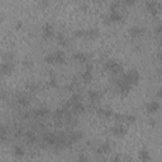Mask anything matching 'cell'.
Returning a JSON list of instances; mask_svg holds the SVG:
<instances>
[{
    "label": "cell",
    "mask_w": 162,
    "mask_h": 162,
    "mask_svg": "<svg viewBox=\"0 0 162 162\" xmlns=\"http://www.w3.org/2000/svg\"><path fill=\"white\" fill-rule=\"evenodd\" d=\"M158 60H160V62L162 63V51H161V52L158 53Z\"/></svg>",
    "instance_id": "obj_22"
},
{
    "label": "cell",
    "mask_w": 162,
    "mask_h": 162,
    "mask_svg": "<svg viewBox=\"0 0 162 162\" xmlns=\"http://www.w3.org/2000/svg\"><path fill=\"white\" fill-rule=\"evenodd\" d=\"M139 158H141L142 161H149V160H151V156H149V153H148L147 151H145V149H143V151L139 152Z\"/></svg>",
    "instance_id": "obj_16"
},
{
    "label": "cell",
    "mask_w": 162,
    "mask_h": 162,
    "mask_svg": "<svg viewBox=\"0 0 162 162\" xmlns=\"http://www.w3.org/2000/svg\"><path fill=\"white\" fill-rule=\"evenodd\" d=\"M74 58L77 60L79 62H85L86 60H87L86 55H85V53H82V52H76L75 55H74Z\"/></svg>",
    "instance_id": "obj_12"
},
{
    "label": "cell",
    "mask_w": 162,
    "mask_h": 162,
    "mask_svg": "<svg viewBox=\"0 0 162 162\" xmlns=\"http://www.w3.org/2000/svg\"><path fill=\"white\" fill-rule=\"evenodd\" d=\"M89 98L91 99V101H96L99 99V93H96L95 90H93V91L89 93Z\"/></svg>",
    "instance_id": "obj_17"
},
{
    "label": "cell",
    "mask_w": 162,
    "mask_h": 162,
    "mask_svg": "<svg viewBox=\"0 0 162 162\" xmlns=\"http://www.w3.org/2000/svg\"><path fill=\"white\" fill-rule=\"evenodd\" d=\"M145 33V28H141V27H133L130 29V34L133 37H141V35Z\"/></svg>",
    "instance_id": "obj_10"
},
{
    "label": "cell",
    "mask_w": 162,
    "mask_h": 162,
    "mask_svg": "<svg viewBox=\"0 0 162 162\" xmlns=\"http://www.w3.org/2000/svg\"><path fill=\"white\" fill-rule=\"evenodd\" d=\"M156 33L162 34V23H161V24H158V26H157V28H156Z\"/></svg>",
    "instance_id": "obj_21"
},
{
    "label": "cell",
    "mask_w": 162,
    "mask_h": 162,
    "mask_svg": "<svg viewBox=\"0 0 162 162\" xmlns=\"http://www.w3.org/2000/svg\"><path fill=\"white\" fill-rule=\"evenodd\" d=\"M136 2V0H125V3H127V4H133Z\"/></svg>",
    "instance_id": "obj_23"
},
{
    "label": "cell",
    "mask_w": 162,
    "mask_h": 162,
    "mask_svg": "<svg viewBox=\"0 0 162 162\" xmlns=\"http://www.w3.org/2000/svg\"><path fill=\"white\" fill-rule=\"evenodd\" d=\"M122 14L119 13L118 10H112L110 13H109V15H108V18H106V20L109 22V23H118V22H121L122 20Z\"/></svg>",
    "instance_id": "obj_5"
},
{
    "label": "cell",
    "mask_w": 162,
    "mask_h": 162,
    "mask_svg": "<svg viewBox=\"0 0 162 162\" xmlns=\"http://www.w3.org/2000/svg\"><path fill=\"white\" fill-rule=\"evenodd\" d=\"M112 114H113V112L109 109H105V108H100L99 109V115L103 118H110Z\"/></svg>",
    "instance_id": "obj_11"
},
{
    "label": "cell",
    "mask_w": 162,
    "mask_h": 162,
    "mask_svg": "<svg viewBox=\"0 0 162 162\" xmlns=\"http://www.w3.org/2000/svg\"><path fill=\"white\" fill-rule=\"evenodd\" d=\"M146 8L148 10V13L152 14V15L158 14V11H160V5L156 2H153V0H149V2L147 3V5H146Z\"/></svg>",
    "instance_id": "obj_4"
},
{
    "label": "cell",
    "mask_w": 162,
    "mask_h": 162,
    "mask_svg": "<svg viewBox=\"0 0 162 162\" xmlns=\"http://www.w3.org/2000/svg\"><path fill=\"white\" fill-rule=\"evenodd\" d=\"M105 70L109 71L112 74H118V72H121L122 66L118 61H115V60H109V61L105 63Z\"/></svg>",
    "instance_id": "obj_3"
},
{
    "label": "cell",
    "mask_w": 162,
    "mask_h": 162,
    "mask_svg": "<svg viewBox=\"0 0 162 162\" xmlns=\"http://www.w3.org/2000/svg\"><path fill=\"white\" fill-rule=\"evenodd\" d=\"M112 133L115 137H123L125 134V128L123 127L122 124H117V125H114V127L112 128Z\"/></svg>",
    "instance_id": "obj_7"
},
{
    "label": "cell",
    "mask_w": 162,
    "mask_h": 162,
    "mask_svg": "<svg viewBox=\"0 0 162 162\" xmlns=\"http://www.w3.org/2000/svg\"><path fill=\"white\" fill-rule=\"evenodd\" d=\"M2 71H3L4 75L10 74V72H11V65H10L9 62H3V65H2Z\"/></svg>",
    "instance_id": "obj_13"
},
{
    "label": "cell",
    "mask_w": 162,
    "mask_h": 162,
    "mask_svg": "<svg viewBox=\"0 0 162 162\" xmlns=\"http://www.w3.org/2000/svg\"><path fill=\"white\" fill-rule=\"evenodd\" d=\"M42 35H43V38L50 39L53 35V27L51 24H46L43 29H42Z\"/></svg>",
    "instance_id": "obj_8"
},
{
    "label": "cell",
    "mask_w": 162,
    "mask_h": 162,
    "mask_svg": "<svg viewBox=\"0 0 162 162\" xmlns=\"http://www.w3.org/2000/svg\"><path fill=\"white\" fill-rule=\"evenodd\" d=\"M47 114H48V110L47 109H38L35 112V115L37 117H43V115H47Z\"/></svg>",
    "instance_id": "obj_18"
},
{
    "label": "cell",
    "mask_w": 162,
    "mask_h": 162,
    "mask_svg": "<svg viewBox=\"0 0 162 162\" xmlns=\"http://www.w3.org/2000/svg\"><path fill=\"white\" fill-rule=\"evenodd\" d=\"M44 60H46V62H48V63H63L65 62V53L61 51L53 52V53L47 55Z\"/></svg>",
    "instance_id": "obj_1"
},
{
    "label": "cell",
    "mask_w": 162,
    "mask_h": 162,
    "mask_svg": "<svg viewBox=\"0 0 162 162\" xmlns=\"http://www.w3.org/2000/svg\"><path fill=\"white\" fill-rule=\"evenodd\" d=\"M146 109L149 114H153V113H157L160 109H161V104L158 103V101H149V103L147 104Z\"/></svg>",
    "instance_id": "obj_6"
},
{
    "label": "cell",
    "mask_w": 162,
    "mask_h": 162,
    "mask_svg": "<svg viewBox=\"0 0 162 162\" xmlns=\"http://www.w3.org/2000/svg\"><path fill=\"white\" fill-rule=\"evenodd\" d=\"M123 79L128 84H130L132 86H134V85H137V84L139 82V74H138L136 70H130L129 72H127L123 76Z\"/></svg>",
    "instance_id": "obj_2"
},
{
    "label": "cell",
    "mask_w": 162,
    "mask_h": 162,
    "mask_svg": "<svg viewBox=\"0 0 162 162\" xmlns=\"http://www.w3.org/2000/svg\"><path fill=\"white\" fill-rule=\"evenodd\" d=\"M91 69H93V67H90V66H89V67L86 69L85 72H82L81 79H82V81H84V82H90V81L93 80V74H91V71H90Z\"/></svg>",
    "instance_id": "obj_9"
},
{
    "label": "cell",
    "mask_w": 162,
    "mask_h": 162,
    "mask_svg": "<svg viewBox=\"0 0 162 162\" xmlns=\"http://www.w3.org/2000/svg\"><path fill=\"white\" fill-rule=\"evenodd\" d=\"M110 151V146H109V143H103L100 147H99V149H98V152L99 153H108Z\"/></svg>",
    "instance_id": "obj_14"
},
{
    "label": "cell",
    "mask_w": 162,
    "mask_h": 162,
    "mask_svg": "<svg viewBox=\"0 0 162 162\" xmlns=\"http://www.w3.org/2000/svg\"><path fill=\"white\" fill-rule=\"evenodd\" d=\"M27 139L28 141H31L32 143L35 141V139H37V138H35V136H34V133H32V132H29V133L27 134Z\"/></svg>",
    "instance_id": "obj_20"
},
{
    "label": "cell",
    "mask_w": 162,
    "mask_h": 162,
    "mask_svg": "<svg viewBox=\"0 0 162 162\" xmlns=\"http://www.w3.org/2000/svg\"><path fill=\"white\" fill-rule=\"evenodd\" d=\"M14 154L17 156V157H22V156H24V149H23V147H20V146L14 147Z\"/></svg>",
    "instance_id": "obj_15"
},
{
    "label": "cell",
    "mask_w": 162,
    "mask_h": 162,
    "mask_svg": "<svg viewBox=\"0 0 162 162\" xmlns=\"http://www.w3.org/2000/svg\"><path fill=\"white\" fill-rule=\"evenodd\" d=\"M86 33H87L89 37H91V38H95L98 35V31H96V29H90V31H87Z\"/></svg>",
    "instance_id": "obj_19"
}]
</instances>
